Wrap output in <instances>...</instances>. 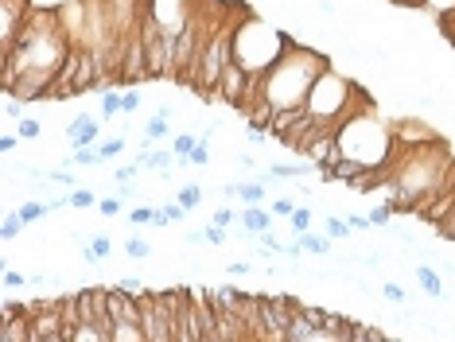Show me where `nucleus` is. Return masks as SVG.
<instances>
[{
    "mask_svg": "<svg viewBox=\"0 0 455 342\" xmlns=\"http://www.w3.org/2000/svg\"><path fill=\"white\" fill-rule=\"evenodd\" d=\"M381 296H386L389 303H401V307L409 303V292L401 288V284H393V280H386V284H381Z\"/></svg>",
    "mask_w": 455,
    "mask_h": 342,
    "instance_id": "7c9ffc66",
    "label": "nucleus"
},
{
    "mask_svg": "<svg viewBox=\"0 0 455 342\" xmlns=\"http://www.w3.org/2000/svg\"><path fill=\"white\" fill-rule=\"evenodd\" d=\"M16 214L24 218V225H31V222H40V218L55 214V206H51L47 198H28V203H20V206H16Z\"/></svg>",
    "mask_w": 455,
    "mask_h": 342,
    "instance_id": "dca6fc26",
    "label": "nucleus"
},
{
    "mask_svg": "<svg viewBox=\"0 0 455 342\" xmlns=\"http://www.w3.org/2000/svg\"><path fill=\"white\" fill-rule=\"evenodd\" d=\"M125 257H132V261H148L152 257V241L148 237H125Z\"/></svg>",
    "mask_w": 455,
    "mask_h": 342,
    "instance_id": "412c9836",
    "label": "nucleus"
},
{
    "mask_svg": "<svg viewBox=\"0 0 455 342\" xmlns=\"http://www.w3.org/2000/svg\"><path fill=\"white\" fill-rule=\"evenodd\" d=\"M121 288H129V292H137V288H140V280H137V276H121Z\"/></svg>",
    "mask_w": 455,
    "mask_h": 342,
    "instance_id": "c03bdc74",
    "label": "nucleus"
},
{
    "mask_svg": "<svg viewBox=\"0 0 455 342\" xmlns=\"http://www.w3.org/2000/svg\"><path fill=\"white\" fill-rule=\"evenodd\" d=\"M296 241H300V249H304V253H311V257H327L331 249H335V241H331L327 234H311V230L296 234Z\"/></svg>",
    "mask_w": 455,
    "mask_h": 342,
    "instance_id": "4468645a",
    "label": "nucleus"
},
{
    "mask_svg": "<svg viewBox=\"0 0 455 342\" xmlns=\"http://www.w3.org/2000/svg\"><path fill=\"white\" fill-rule=\"evenodd\" d=\"M20 132H4V137H0V152H4V156H12V152H16V148H20Z\"/></svg>",
    "mask_w": 455,
    "mask_h": 342,
    "instance_id": "4c0bfd02",
    "label": "nucleus"
},
{
    "mask_svg": "<svg viewBox=\"0 0 455 342\" xmlns=\"http://www.w3.org/2000/svg\"><path fill=\"white\" fill-rule=\"evenodd\" d=\"M82 257H86V264H101L113 257V241H109V234H94L89 237V245H82Z\"/></svg>",
    "mask_w": 455,
    "mask_h": 342,
    "instance_id": "ddd939ff",
    "label": "nucleus"
},
{
    "mask_svg": "<svg viewBox=\"0 0 455 342\" xmlns=\"http://www.w3.org/2000/svg\"><path fill=\"white\" fill-rule=\"evenodd\" d=\"M261 323H265V339L268 342H288L292 296H261Z\"/></svg>",
    "mask_w": 455,
    "mask_h": 342,
    "instance_id": "423d86ee",
    "label": "nucleus"
},
{
    "mask_svg": "<svg viewBox=\"0 0 455 342\" xmlns=\"http://www.w3.org/2000/svg\"><path fill=\"white\" fill-rule=\"evenodd\" d=\"M389 222H393V210H389V203H386V206H374V210H370V225L386 230Z\"/></svg>",
    "mask_w": 455,
    "mask_h": 342,
    "instance_id": "72a5a7b5",
    "label": "nucleus"
},
{
    "mask_svg": "<svg viewBox=\"0 0 455 342\" xmlns=\"http://www.w3.org/2000/svg\"><path fill=\"white\" fill-rule=\"evenodd\" d=\"M20 230H24V218L16 214V210H8V214H4V222H0V237H4V241H16V237H20Z\"/></svg>",
    "mask_w": 455,
    "mask_h": 342,
    "instance_id": "393cba45",
    "label": "nucleus"
},
{
    "mask_svg": "<svg viewBox=\"0 0 455 342\" xmlns=\"http://www.w3.org/2000/svg\"><path fill=\"white\" fill-rule=\"evenodd\" d=\"M323 234L331 237V241H347V237L354 234V225H350V218H335V214H331L323 222Z\"/></svg>",
    "mask_w": 455,
    "mask_h": 342,
    "instance_id": "6ab92c4d",
    "label": "nucleus"
},
{
    "mask_svg": "<svg viewBox=\"0 0 455 342\" xmlns=\"http://www.w3.org/2000/svg\"><path fill=\"white\" fill-rule=\"evenodd\" d=\"M226 273L230 276H249V273H257V268H253L249 261H234V264H226Z\"/></svg>",
    "mask_w": 455,
    "mask_h": 342,
    "instance_id": "ea45409f",
    "label": "nucleus"
},
{
    "mask_svg": "<svg viewBox=\"0 0 455 342\" xmlns=\"http://www.w3.org/2000/svg\"><path fill=\"white\" fill-rule=\"evenodd\" d=\"M311 206H296L292 210V218H288V225H292V234H304V230H311Z\"/></svg>",
    "mask_w": 455,
    "mask_h": 342,
    "instance_id": "bb28decb",
    "label": "nucleus"
},
{
    "mask_svg": "<svg viewBox=\"0 0 455 342\" xmlns=\"http://www.w3.org/2000/svg\"><path fill=\"white\" fill-rule=\"evenodd\" d=\"M175 198L187 206V210H198V203H203V187H198V183H183L175 191Z\"/></svg>",
    "mask_w": 455,
    "mask_h": 342,
    "instance_id": "b1692460",
    "label": "nucleus"
},
{
    "mask_svg": "<svg viewBox=\"0 0 455 342\" xmlns=\"http://www.w3.org/2000/svg\"><path fill=\"white\" fill-rule=\"evenodd\" d=\"M268 210H273L277 218H292V210H296V203H292V198H284V195H277L273 203H268Z\"/></svg>",
    "mask_w": 455,
    "mask_h": 342,
    "instance_id": "f704fd0d",
    "label": "nucleus"
},
{
    "mask_svg": "<svg viewBox=\"0 0 455 342\" xmlns=\"http://www.w3.org/2000/svg\"><path fill=\"white\" fill-rule=\"evenodd\" d=\"M210 222H218V225H234V222H238V214H234L230 206H218V210H214V218H210Z\"/></svg>",
    "mask_w": 455,
    "mask_h": 342,
    "instance_id": "58836bf2",
    "label": "nucleus"
},
{
    "mask_svg": "<svg viewBox=\"0 0 455 342\" xmlns=\"http://www.w3.org/2000/svg\"><path fill=\"white\" fill-rule=\"evenodd\" d=\"M113 117H125L121 113V94L117 89H101V121H113Z\"/></svg>",
    "mask_w": 455,
    "mask_h": 342,
    "instance_id": "4be33fe9",
    "label": "nucleus"
},
{
    "mask_svg": "<svg viewBox=\"0 0 455 342\" xmlns=\"http://www.w3.org/2000/svg\"><path fill=\"white\" fill-rule=\"evenodd\" d=\"M292 47L280 28H273L268 20H257V16H241L238 28H234V59L249 70V74H265L273 62Z\"/></svg>",
    "mask_w": 455,
    "mask_h": 342,
    "instance_id": "7ed1b4c3",
    "label": "nucleus"
},
{
    "mask_svg": "<svg viewBox=\"0 0 455 342\" xmlns=\"http://www.w3.org/2000/svg\"><path fill=\"white\" fill-rule=\"evenodd\" d=\"M401 4H424V0H401Z\"/></svg>",
    "mask_w": 455,
    "mask_h": 342,
    "instance_id": "a18cd8bd",
    "label": "nucleus"
},
{
    "mask_svg": "<svg viewBox=\"0 0 455 342\" xmlns=\"http://www.w3.org/2000/svg\"><path fill=\"white\" fill-rule=\"evenodd\" d=\"M238 167H241V171H257V160L246 156V152H238Z\"/></svg>",
    "mask_w": 455,
    "mask_h": 342,
    "instance_id": "79ce46f5",
    "label": "nucleus"
},
{
    "mask_svg": "<svg viewBox=\"0 0 455 342\" xmlns=\"http://www.w3.org/2000/svg\"><path fill=\"white\" fill-rule=\"evenodd\" d=\"M31 16V0H0V55H8Z\"/></svg>",
    "mask_w": 455,
    "mask_h": 342,
    "instance_id": "0eeeda50",
    "label": "nucleus"
},
{
    "mask_svg": "<svg viewBox=\"0 0 455 342\" xmlns=\"http://www.w3.org/2000/svg\"><path fill=\"white\" fill-rule=\"evenodd\" d=\"M335 137H338L343 156L358 160L362 167H386L389 160H393V148H397L393 144V125H386L366 101L335 128Z\"/></svg>",
    "mask_w": 455,
    "mask_h": 342,
    "instance_id": "f03ea898",
    "label": "nucleus"
},
{
    "mask_svg": "<svg viewBox=\"0 0 455 342\" xmlns=\"http://www.w3.org/2000/svg\"><path fill=\"white\" fill-rule=\"evenodd\" d=\"M327 67H331L327 55L292 43V47L261 74V98L268 101L273 113H277V109H304L307 94H311V86L319 82V74H323Z\"/></svg>",
    "mask_w": 455,
    "mask_h": 342,
    "instance_id": "f257e3e1",
    "label": "nucleus"
},
{
    "mask_svg": "<svg viewBox=\"0 0 455 342\" xmlns=\"http://www.w3.org/2000/svg\"><path fill=\"white\" fill-rule=\"evenodd\" d=\"M413 273H416V284H420V292H424L428 300H444V280H440V273H436L432 264L420 261Z\"/></svg>",
    "mask_w": 455,
    "mask_h": 342,
    "instance_id": "f8f14e48",
    "label": "nucleus"
},
{
    "mask_svg": "<svg viewBox=\"0 0 455 342\" xmlns=\"http://www.w3.org/2000/svg\"><path fill=\"white\" fill-rule=\"evenodd\" d=\"M140 171H144L140 164H117V167H113V179H117V183H132Z\"/></svg>",
    "mask_w": 455,
    "mask_h": 342,
    "instance_id": "2f4dec72",
    "label": "nucleus"
},
{
    "mask_svg": "<svg viewBox=\"0 0 455 342\" xmlns=\"http://www.w3.org/2000/svg\"><path fill=\"white\" fill-rule=\"evenodd\" d=\"M183 241H187V245H210L203 230H187V237H183Z\"/></svg>",
    "mask_w": 455,
    "mask_h": 342,
    "instance_id": "a19ab883",
    "label": "nucleus"
},
{
    "mask_svg": "<svg viewBox=\"0 0 455 342\" xmlns=\"http://www.w3.org/2000/svg\"><path fill=\"white\" fill-rule=\"evenodd\" d=\"M273 210H268V206H241L238 210V230L246 237H261V234H268V230H273Z\"/></svg>",
    "mask_w": 455,
    "mask_h": 342,
    "instance_id": "9d476101",
    "label": "nucleus"
},
{
    "mask_svg": "<svg viewBox=\"0 0 455 342\" xmlns=\"http://www.w3.org/2000/svg\"><path fill=\"white\" fill-rule=\"evenodd\" d=\"M265 195H268V183H261V179H241V183H238V203L241 206L265 203Z\"/></svg>",
    "mask_w": 455,
    "mask_h": 342,
    "instance_id": "2eb2a0df",
    "label": "nucleus"
},
{
    "mask_svg": "<svg viewBox=\"0 0 455 342\" xmlns=\"http://www.w3.org/2000/svg\"><path fill=\"white\" fill-rule=\"evenodd\" d=\"M350 225L354 230H370V214H350Z\"/></svg>",
    "mask_w": 455,
    "mask_h": 342,
    "instance_id": "37998d69",
    "label": "nucleus"
},
{
    "mask_svg": "<svg viewBox=\"0 0 455 342\" xmlns=\"http://www.w3.org/2000/svg\"><path fill=\"white\" fill-rule=\"evenodd\" d=\"M195 144H198L195 132H175V137H171V152L179 156V164L183 167H191L187 160H191V152H195Z\"/></svg>",
    "mask_w": 455,
    "mask_h": 342,
    "instance_id": "a211bd4d",
    "label": "nucleus"
},
{
    "mask_svg": "<svg viewBox=\"0 0 455 342\" xmlns=\"http://www.w3.org/2000/svg\"><path fill=\"white\" fill-rule=\"evenodd\" d=\"M62 137H67L70 152H74V148H86V144H98V140H101V121L89 117V113H78V117L67 125Z\"/></svg>",
    "mask_w": 455,
    "mask_h": 342,
    "instance_id": "1a4fd4ad",
    "label": "nucleus"
},
{
    "mask_svg": "<svg viewBox=\"0 0 455 342\" xmlns=\"http://www.w3.org/2000/svg\"><path fill=\"white\" fill-rule=\"evenodd\" d=\"M137 164L144 167V171H156V176H164V171H175L179 156L171 152V148H144L137 156Z\"/></svg>",
    "mask_w": 455,
    "mask_h": 342,
    "instance_id": "9b49d317",
    "label": "nucleus"
},
{
    "mask_svg": "<svg viewBox=\"0 0 455 342\" xmlns=\"http://www.w3.org/2000/svg\"><path fill=\"white\" fill-rule=\"evenodd\" d=\"M121 206H125V198H121V195L101 198V203H98V214H101V218H117V214H121Z\"/></svg>",
    "mask_w": 455,
    "mask_h": 342,
    "instance_id": "473e14b6",
    "label": "nucleus"
},
{
    "mask_svg": "<svg viewBox=\"0 0 455 342\" xmlns=\"http://www.w3.org/2000/svg\"><path fill=\"white\" fill-rule=\"evenodd\" d=\"M16 132H20L24 140H40L43 137V125L35 117H20V121H16Z\"/></svg>",
    "mask_w": 455,
    "mask_h": 342,
    "instance_id": "cd10ccee",
    "label": "nucleus"
},
{
    "mask_svg": "<svg viewBox=\"0 0 455 342\" xmlns=\"http://www.w3.org/2000/svg\"><path fill=\"white\" fill-rule=\"evenodd\" d=\"M24 284H31V276L16 273V268H4V288H24Z\"/></svg>",
    "mask_w": 455,
    "mask_h": 342,
    "instance_id": "e433bc0d",
    "label": "nucleus"
},
{
    "mask_svg": "<svg viewBox=\"0 0 455 342\" xmlns=\"http://www.w3.org/2000/svg\"><path fill=\"white\" fill-rule=\"evenodd\" d=\"M140 327H144V342H175L171 292H148V296H140Z\"/></svg>",
    "mask_w": 455,
    "mask_h": 342,
    "instance_id": "39448f33",
    "label": "nucleus"
},
{
    "mask_svg": "<svg viewBox=\"0 0 455 342\" xmlns=\"http://www.w3.org/2000/svg\"><path fill=\"white\" fill-rule=\"evenodd\" d=\"M203 234H207V241H210V245H214V249H218V245H226V241H230V225L207 222V225H203Z\"/></svg>",
    "mask_w": 455,
    "mask_h": 342,
    "instance_id": "c85d7f7f",
    "label": "nucleus"
},
{
    "mask_svg": "<svg viewBox=\"0 0 455 342\" xmlns=\"http://www.w3.org/2000/svg\"><path fill=\"white\" fill-rule=\"evenodd\" d=\"M168 132H171V117H164V113H152L148 125H144V140L152 144V140H164Z\"/></svg>",
    "mask_w": 455,
    "mask_h": 342,
    "instance_id": "aec40b11",
    "label": "nucleus"
},
{
    "mask_svg": "<svg viewBox=\"0 0 455 342\" xmlns=\"http://www.w3.org/2000/svg\"><path fill=\"white\" fill-rule=\"evenodd\" d=\"M129 222L132 225H168V214H164V206H137V210H129Z\"/></svg>",
    "mask_w": 455,
    "mask_h": 342,
    "instance_id": "f3484780",
    "label": "nucleus"
},
{
    "mask_svg": "<svg viewBox=\"0 0 455 342\" xmlns=\"http://www.w3.org/2000/svg\"><path fill=\"white\" fill-rule=\"evenodd\" d=\"M98 148H101V160H117L125 148H129V140L125 137H105V140H98Z\"/></svg>",
    "mask_w": 455,
    "mask_h": 342,
    "instance_id": "a878e982",
    "label": "nucleus"
},
{
    "mask_svg": "<svg viewBox=\"0 0 455 342\" xmlns=\"http://www.w3.org/2000/svg\"><path fill=\"white\" fill-rule=\"evenodd\" d=\"M137 109H140V94L137 89H125V94H121V113L129 117V113H137Z\"/></svg>",
    "mask_w": 455,
    "mask_h": 342,
    "instance_id": "c9c22d12",
    "label": "nucleus"
},
{
    "mask_svg": "<svg viewBox=\"0 0 455 342\" xmlns=\"http://www.w3.org/2000/svg\"><path fill=\"white\" fill-rule=\"evenodd\" d=\"M171 319H175V342H203V327H198L191 292H171Z\"/></svg>",
    "mask_w": 455,
    "mask_h": 342,
    "instance_id": "6e6552de",
    "label": "nucleus"
},
{
    "mask_svg": "<svg viewBox=\"0 0 455 342\" xmlns=\"http://www.w3.org/2000/svg\"><path fill=\"white\" fill-rule=\"evenodd\" d=\"M362 101L366 98H362V89H358L354 82H347L343 74H335V67H327L323 74H319V82L311 86V94H307V113H311L319 125L338 128Z\"/></svg>",
    "mask_w": 455,
    "mask_h": 342,
    "instance_id": "20e7f679",
    "label": "nucleus"
},
{
    "mask_svg": "<svg viewBox=\"0 0 455 342\" xmlns=\"http://www.w3.org/2000/svg\"><path fill=\"white\" fill-rule=\"evenodd\" d=\"M187 164H191V167H207V164H210V140H207V137H198V144H195V152H191Z\"/></svg>",
    "mask_w": 455,
    "mask_h": 342,
    "instance_id": "c756f323",
    "label": "nucleus"
},
{
    "mask_svg": "<svg viewBox=\"0 0 455 342\" xmlns=\"http://www.w3.org/2000/svg\"><path fill=\"white\" fill-rule=\"evenodd\" d=\"M67 198H70V206H74V210H89V206L101 203L94 191H86V187H74V191H67Z\"/></svg>",
    "mask_w": 455,
    "mask_h": 342,
    "instance_id": "5701e85b",
    "label": "nucleus"
}]
</instances>
